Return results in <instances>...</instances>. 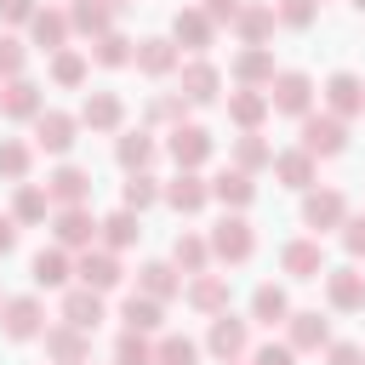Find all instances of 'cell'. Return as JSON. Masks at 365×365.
Returning <instances> with one entry per match:
<instances>
[{
    "instance_id": "4",
    "label": "cell",
    "mask_w": 365,
    "mask_h": 365,
    "mask_svg": "<svg viewBox=\"0 0 365 365\" xmlns=\"http://www.w3.org/2000/svg\"><path fill=\"white\" fill-rule=\"evenodd\" d=\"M268 103H274V114L302 120V114H314V80H308L302 68H279L274 86H268Z\"/></svg>"
},
{
    "instance_id": "39",
    "label": "cell",
    "mask_w": 365,
    "mask_h": 365,
    "mask_svg": "<svg viewBox=\"0 0 365 365\" xmlns=\"http://www.w3.org/2000/svg\"><path fill=\"white\" fill-rule=\"evenodd\" d=\"M154 200H165V182H160L154 171H125V182H120V205H131V211H148Z\"/></svg>"
},
{
    "instance_id": "47",
    "label": "cell",
    "mask_w": 365,
    "mask_h": 365,
    "mask_svg": "<svg viewBox=\"0 0 365 365\" xmlns=\"http://www.w3.org/2000/svg\"><path fill=\"white\" fill-rule=\"evenodd\" d=\"M114 365H154V342L143 331H120L114 342Z\"/></svg>"
},
{
    "instance_id": "11",
    "label": "cell",
    "mask_w": 365,
    "mask_h": 365,
    "mask_svg": "<svg viewBox=\"0 0 365 365\" xmlns=\"http://www.w3.org/2000/svg\"><path fill=\"white\" fill-rule=\"evenodd\" d=\"M40 342H46V359H51V365H86V359H91V331H80V325H68V319L46 325Z\"/></svg>"
},
{
    "instance_id": "55",
    "label": "cell",
    "mask_w": 365,
    "mask_h": 365,
    "mask_svg": "<svg viewBox=\"0 0 365 365\" xmlns=\"http://www.w3.org/2000/svg\"><path fill=\"white\" fill-rule=\"evenodd\" d=\"M17 228H23V222H17L11 211H0V257H11V251H17Z\"/></svg>"
},
{
    "instance_id": "51",
    "label": "cell",
    "mask_w": 365,
    "mask_h": 365,
    "mask_svg": "<svg viewBox=\"0 0 365 365\" xmlns=\"http://www.w3.org/2000/svg\"><path fill=\"white\" fill-rule=\"evenodd\" d=\"M336 234H342V251L359 262V257H365V211H348V222H342Z\"/></svg>"
},
{
    "instance_id": "45",
    "label": "cell",
    "mask_w": 365,
    "mask_h": 365,
    "mask_svg": "<svg viewBox=\"0 0 365 365\" xmlns=\"http://www.w3.org/2000/svg\"><path fill=\"white\" fill-rule=\"evenodd\" d=\"M200 359V342L194 336H182V331H160V342H154V365H194Z\"/></svg>"
},
{
    "instance_id": "2",
    "label": "cell",
    "mask_w": 365,
    "mask_h": 365,
    "mask_svg": "<svg viewBox=\"0 0 365 365\" xmlns=\"http://www.w3.org/2000/svg\"><path fill=\"white\" fill-rule=\"evenodd\" d=\"M97 234H103V217L91 205H57L51 211V240L63 251H86V245H97Z\"/></svg>"
},
{
    "instance_id": "49",
    "label": "cell",
    "mask_w": 365,
    "mask_h": 365,
    "mask_svg": "<svg viewBox=\"0 0 365 365\" xmlns=\"http://www.w3.org/2000/svg\"><path fill=\"white\" fill-rule=\"evenodd\" d=\"M23 63H29V46H23L17 34H0V80L23 74Z\"/></svg>"
},
{
    "instance_id": "22",
    "label": "cell",
    "mask_w": 365,
    "mask_h": 365,
    "mask_svg": "<svg viewBox=\"0 0 365 365\" xmlns=\"http://www.w3.org/2000/svg\"><path fill=\"white\" fill-rule=\"evenodd\" d=\"M182 302L194 308V314H222L228 308V274H188V285H182Z\"/></svg>"
},
{
    "instance_id": "54",
    "label": "cell",
    "mask_w": 365,
    "mask_h": 365,
    "mask_svg": "<svg viewBox=\"0 0 365 365\" xmlns=\"http://www.w3.org/2000/svg\"><path fill=\"white\" fill-rule=\"evenodd\" d=\"M40 11V0H0V23H29Z\"/></svg>"
},
{
    "instance_id": "27",
    "label": "cell",
    "mask_w": 365,
    "mask_h": 365,
    "mask_svg": "<svg viewBox=\"0 0 365 365\" xmlns=\"http://www.w3.org/2000/svg\"><path fill=\"white\" fill-rule=\"evenodd\" d=\"M46 194H51V205H91V171L86 165H57L46 177Z\"/></svg>"
},
{
    "instance_id": "15",
    "label": "cell",
    "mask_w": 365,
    "mask_h": 365,
    "mask_svg": "<svg viewBox=\"0 0 365 365\" xmlns=\"http://www.w3.org/2000/svg\"><path fill=\"white\" fill-rule=\"evenodd\" d=\"M319 279H325V302H331L336 314H354V308H365V274H359L354 262H342V268H325Z\"/></svg>"
},
{
    "instance_id": "59",
    "label": "cell",
    "mask_w": 365,
    "mask_h": 365,
    "mask_svg": "<svg viewBox=\"0 0 365 365\" xmlns=\"http://www.w3.org/2000/svg\"><path fill=\"white\" fill-rule=\"evenodd\" d=\"M0 308H6V297H0Z\"/></svg>"
},
{
    "instance_id": "31",
    "label": "cell",
    "mask_w": 365,
    "mask_h": 365,
    "mask_svg": "<svg viewBox=\"0 0 365 365\" xmlns=\"http://www.w3.org/2000/svg\"><path fill=\"white\" fill-rule=\"evenodd\" d=\"M154 154H160V143H154V131H148V125H137V131H120V137H114V160H120V171H148V165H154Z\"/></svg>"
},
{
    "instance_id": "23",
    "label": "cell",
    "mask_w": 365,
    "mask_h": 365,
    "mask_svg": "<svg viewBox=\"0 0 365 365\" xmlns=\"http://www.w3.org/2000/svg\"><path fill=\"white\" fill-rule=\"evenodd\" d=\"M274 23H279L274 0H245L240 17H234V34H240L245 46H268V40H274Z\"/></svg>"
},
{
    "instance_id": "18",
    "label": "cell",
    "mask_w": 365,
    "mask_h": 365,
    "mask_svg": "<svg viewBox=\"0 0 365 365\" xmlns=\"http://www.w3.org/2000/svg\"><path fill=\"white\" fill-rule=\"evenodd\" d=\"M274 177H279L285 188L308 194V188L319 182V160H314V154H308L302 143H297V148H279V154H274Z\"/></svg>"
},
{
    "instance_id": "37",
    "label": "cell",
    "mask_w": 365,
    "mask_h": 365,
    "mask_svg": "<svg viewBox=\"0 0 365 365\" xmlns=\"http://www.w3.org/2000/svg\"><path fill=\"white\" fill-rule=\"evenodd\" d=\"M251 319H257V325H268V331H274V325H285V319H291V297H285V285H274V279H268V285H257V291H251Z\"/></svg>"
},
{
    "instance_id": "48",
    "label": "cell",
    "mask_w": 365,
    "mask_h": 365,
    "mask_svg": "<svg viewBox=\"0 0 365 365\" xmlns=\"http://www.w3.org/2000/svg\"><path fill=\"white\" fill-rule=\"evenodd\" d=\"M274 11H279V23H285V29H314V17H319V0H279Z\"/></svg>"
},
{
    "instance_id": "10",
    "label": "cell",
    "mask_w": 365,
    "mask_h": 365,
    "mask_svg": "<svg viewBox=\"0 0 365 365\" xmlns=\"http://www.w3.org/2000/svg\"><path fill=\"white\" fill-rule=\"evenodd\" d=\"M205 348H211L222 365H228V359H245V354H251V319H234L228 308H222V314H211Z\"/></svg>"
},
{
    "instance_id": "32",
    "label": "cell",
    "mask_w": 365,
    "mask_h": 365,
    "mask_svg": "<svg viewBox=\"0 0 365 365\" xmlns=\"http://www.w3.org/2000/svg\"><path fill=\"white\" fill-rule=\"evenodd\" d=\"M120 325H125V331L154 336V331L165 325V302H160V297H148V291H131V297L120 302Z\"/></svg>"
},
{
    "instance_id": "1",
    "label": "cell",
    "mask_w": 365,
    "mask_h": 365,
    "mask_svg": "<svg viewBox=\"0 0 365 365\" xmlns=\"http://www.w3.org/2000/svg\"><path fill=\"white\" fill-rule=\"evenodd\" d=\"M205 240H211V262H228V268L251 262V251H257V228L245 222V211H222Z\"/></svg>"
},
{
    "instance_id": "7",
    "label": "cell",
    "mask_w": 365,
    "mask_h": 365,
    "mask_svg": "<svg viewBox=\"0 0 365 365\" xmlns=\"http://www.w3.org/2000/svg\"><path fill=\"white\" fill-rule=\"evenodd\" d=\"M74 279L91 285V291H114V285L125 279L120 251H108V245H86V251H74Z\"/></svg>"
},
{
    "instance_id": "42",
    "label": "cell",
    "mask_w": 365,
    "mask_h": 365,
    "mask_svg": "<svg viewBox=\"0 0 365 365\" xmlns=\"http://www.w3.org/2000/svg\"><path fill=\"white\" fill-rule=\"evenodd\" d=\"M171 262H177L182 274H205V268H211V240H205V234H177V240H171Z\"/></svg>"
},
{
    "instance_id": "12",
    "label": "cell",
    "mask_w": 365,
    "mask_h": 365,
    "mask_svg": "<svg viewBox=\"0 0 365 365\" xmlns=\"http://www.w3.org/2000/svg\"><path fill=\"white\" fill-rule=\"evenodd\" d=\"M177 91H182L194 108H205V103H217V91H222V68H217L211 57H188V63L177 68Z\"/></svg>"
},
{
    "instance_id": "41",
    "label": "cell",
    "mask_w": 365,
    "mask_h": 365,
    "mask_svg": "<svg viewBox=\"0 0 365 365\" xmlns=\"http://www.w3.org/2000/svg\"><path fill=\"white\" fill-rule=\"evenodd\" d=\"M86 74H91V51H74V46H63V51H51V80H57L63 91H74V86H86Z\"/></svg>"
},
{
    "instance_id": "36",
    "label": "cell",
    "mask_w": 365,
    "mask_h": 365,
    "mask_svg": "<svg viewBox=\"0 0 365 365\" xmlns=\"http://www.w3.org/2000/svg\"><path fill=\"white\" fill-rule=\"evenodd\" d=\"M108 251H125V245H137L143 240V211H131V205H120V211H108L103 217V234H97Z\"/></svg>"
},
{
    "instance_id": "9",
    "label": "cell",
    "mask_w": 365,
    "mask_h": 365,
    "mask_svg": "<svg viewBox=\"0 0 365 365\" xmlns=\"http://www.w3.org/2000/svg\"><path fill=\"white\" fill-rule=\"evenodd\" d=\"M0 331L11 336V342H34L40 331H46V302L29 291V297H6V308H0Z\"/></svg>"
},
{
    "instance_id": "52",
    "label": "cell",
    "mask_w": 365,
    "mask_h": 365,
    "mask_svg": "<svg viewBox=\"0 0 365 365\" xmlns=\"http://www.w3.org/2000/svg\"><path fill=\"white\" fill-rule=\"evenodd\" d=\"M325 365H365V348H359V342H336V336H331Z\"/></svg>"
},
{
    "instance_id": "53",
    "label": "cell",
    "mask_w": 365,
    "mask_h": 365,
    "mask_svg": "<svg viewBox=\"0 0 365 365\" xmlns=\"http://www.w3.org/2000/svg\"><path fill=\"white\" fill-rule=\"evenodd\" d=\"M240 6H245V0H200V11H205V17L217 23V29H222V23L234 29V17H240Z\"/></svg>"
},
{
    "instance_id": "24",
    "label": "cell",
    "mask_w": 365,
    "mask_h": 365,
    "mask_svg": "<svg viewBox=\"0 0 365 365\" xmlns=\"http://www.w3.org/2000/svg\"><path fill=\"white\" fill-rule=\"evenodd\" d=\"M171 40H177L182 51H194V57H200V51H205V46L217 40V23H211V17L200 11V6H182V11L171 17Z\"/></svg>"
},
{
    "instance_id": "38",
    "label": "cell",
    "mask_w": 365,
    "mask_h": 365,
    "mask_svg": "<svg viewBox=\"0 0 365 365\" xmlns=\"http://www.w3.org/2000/svg\"><path fill=\"white\" fill-rule=\"evenodd\" d=\"M68 23H74V34L97 40V34L114 29V6H108V0H74V6H68Z\"/></svg>"
},
{
    "instance_id": "34",
    "label": "cell",
    "mask_w": 365,
    "mask_h": 365,
    "mask_svg": "<svg viewBox=\"0 0 365 365\" xmlns=\"http://www.w3.org/2000/svg\"><path fill=\"white\" fill-rule=\"evenodd\" d=\"M86 51H91V63H97V68H131V63H137V40H131V34H120V29L97 34Z\"/></svg>"
},
{
    "instance_id": "19",
    "label": "cell",
    "mask_w": 365,
    "mask_h": 365,
    "mask_svg": "<svg viewBox=\"0 0 365 365\" xmlns=\"http://www.w3.org/2000/svg\"><path fill=\"white\" fill-rule=\"evenodd\" d=\"M165 205H171L177 217H194V211L211 205V182H205L200 171H177V177L165 182Z\"/></svg>"
},
{
    "instance_id": "35",
    "label": "cell",
    "mask_w": 365,
    "mask_h": 365,
    "mask_svg": "<svg viewBox=\"0 0 365 365\" xmlns=\"http://www.w3.org/2000/svg\"><path fill=\"white\" fill-rule=\"evenodd\" d=\"M57 205H51V194H46V182H17V194H11V217L23 222V228H34V222H46Z\"/></svg>"
},
{
    "instance_id": "21",
    "label": "cell",
    "mask_w": 365,
    "mask_h": 365,
    "mask_svg": "<svg viewBox=\"0 0 365 365\" xmlns=\"http://www.w3.org/2000/svg\"><path fill=\"white\" fill-rule=\"evenodd\" d=\"M29 274H34V285H40V291H57V285H68V279H74V251H63V245L51 240V245H40V251H34Z\"/></svg>"
},
{
    "instance_id": "46",
    "label": "cell",
    "mask_w": 365,
    "mask_h": 365,
    "mask_svg": "<svg viewBox=\"0 0 365 365\" xmlns=\"http://www.w3.org/2000/svg\"><path fill=\"white\" fill-rule=\"evenodd\" d=\"M188 108H194V103H188L182 91H154V97H148V125H165V131H171V125H182Z\"/></svg>"
},
{
    "instance_id": "25",
    "label": "cell",
    "mask_w": 365,
    "mask_h": 365,
    "mask_svg": "<svg viewBox=\"0 0 365 365\" xmlns=\"http://www.w3.org/2000/svg\"><path fill=\"white\" fill-rule=\"evenodd\" d=\"M228 74H234V86H257V91H268L279 68H274V51H268V46H245V51L228 63Z\"/></svg>"
},
{
    "instance_id": "30",
    "label": "cell",
    "mask_w": 365,
    "mask_h": 365,
    "mask_svg": "<svg viewBox=\"0 0 365 365\" xmlns=\"http://www.w3.org/2000/svg\"><path fill=\"white\" fill-rule=\"evenodd\" d=\"M274 114V103H268V91H257V86H240V91H228V120L240 125V131H262V120Z\"/></svg>"
},
{
    "instance_id": "16",
    "label": "cell",
    "mask_w": 365,
    "mask_h": 365,
    "mask_svg": "<svg viewBox=\"0 0 365 365\" xmlns=\"http://www.w3.org/2000/svg\"><path fill=\"white\" fill-rule=\"evenodd\" d=\"M137 68H143L148 80H165V74L182 68V46H177L171 34H148V40H137Z\"/></svg>"
},
{
    "instance_id": "56",
    "label": "cell",
    "mask_w": 365,
    "mask_h": 365,
    "mask_svg": "<svg viewBox=\"0 0 365 365\" xmlns=\"http://www.w3.org/2000/svg\"><path fill=\"white\" fill-rule=\"evenodd\" d=\"M348 6H354V11H365V0H348Z\"/></svg>"
},
{
    "instance_id": "8",
    "label": "cell",
    "mask_w": 365,
    "mask_h": 365,
    "mask_svg": "<svg viewBox=\"0 0 365 365\" xmlns=\"http://www.w3.org/2000/svg\"><path fill=\"white\" fill-rule=\"evenodd\" d=\"M302 222H308L314 234L342 228V222H348V194H342V188H319V182H314V188L302 194Z\"/></svg>"
},
{
    "instance_id": "57",
    "label": "cell",
    "mask_w": 365,
    "mask_h": 365,
    "mask_svg": "<svg viewBox=\"0 0 365 365\" xmlns=\"http://www.w3.org/2000/svg\"><path fill=\"white\" fill-rule=\"evenodd\" d=\"M108 6H114V11H120V6H125V0H108Z\"/></svg>"
},
{
    "instance_id": "29",
    "label": "cell",
    "mask_w": 365,
    "mask_h": 365,
    "mask_svg": "<svg viewBox=\"0 0 365 365\" xmlns=\"http://www.w3.org/2000/svg\"><path fill=\"white\" fill-rule=\"evenodd\" d=\"M68 34H74V23H68V11H57V6H40V11L29 17V40H34L40 51H63Z\"/></svg>"
},
{
    "instance_id": "14",
    "label": "cell",
    "mask_w": 365,
    "mask_h": 365,
    "mask_svg": "<svg viewBox=\"0 0 365 365\" xmlns=\"http://www.w3.org/2000/svg\"><path fill=\"white\" fill-rule=\"evenodd\" d=\"M285 342H291L297 354H325V348H331V319H319V308H291Z\"/></svg>"
},
{
    "instance_id": "58",
    "label": "cell",
    "mask_w": 365,
    "mask_h": 365,
    "mask_svg": "<svg viewBox=\"0 0 365 365\" xmlns=\"http://www.w3.org/2000/svg\"><path fill=\"white\" fill-rule=\"evenodd\" d=\"M228 365H245V359H228Z\"/></svg>"
},
{
    "instance_id": "33",
    "label": "cell",
    "mask_w": 365,
    "mask_h": 365,
    "mask_svg": "<svg viewBox=\"0 0 365 365\" xmlns=\"http://www.w3.org/2000/svg\"><path fill=\"white\" fill-rule=\"evenodd\" d=\"M211 200H217V205H228V211H245V205L257 200V182H251V171H240V165L217 171V177H211Z\"/></svg>"
},
{
    "instance_id": "5",
    "label": "cell",
    "mask_w": 365,
    "mask_h": 365,
    "mask_svg": "<svg viewBox=\"0 0 365 365\" xmlns=\"http://www.w3.org/2000/svg\"><path fill=\"white\" fill-rule=\"evenodd\" d=\"M29 125H34V148H40V154H68V148L80 143V114H63V108H40Z\"/></svg>"
},
{
    "instance_id": "13",
    "label": "cell",
    "mask_w": 365,
    "mask_h": 365,
    "mask_svg": "<svg viewBox=\"0 0 365 365\" xmlns=\"http://www.w3.org/2000/svg\"><path fill=\"white\" fill-rule=\"evenodd\" d=\"M319 97H325V108H331L336 120H354V114H365V80H359L354 68H336V74L319 86Z\"/></svg>"
},
{
    "instance_id": "43",
    "label": "cell",
    "mask_w": 365,
    "mask_h": 365,
    "mask_svg": "<svg viewBox=\"0 0 365 365\" xmlns=\"http://www.w3.org/2000/svg\"><path fill=\"white\" fill-rule=\"evenodd\" d=\"M234 165H240V171H251V177H257L262 165H274L268 137H262V131H240V137H234Z\"/></svg>"
},
{
    "instance_id": "20",
    "label": "cell",
    "mask_w": 365,
    "mask_h": 365,
    "mask_svg": "<svg viewBox=\"0 0 365 365\" xmlns=\"http://www.w3.org/2000/svg\"><path fill=\"white\" fill-rule=\"evenodd\" d=\"M279 268H285L291 279H319V274H325V245H319V234H314V240H285V245H279Z\"/></svg>"
},
{
    "instance_id": "3",
    "label": "cell",
    "mask_w": 365,
    "mask_h": 365,
    "mask_svg": "<svg viewBox=\"0 0 365 365\" xmlns=\"http://www.w3.org/2000/svg\"><path fill=\"white\" fill-rule=\"evenodd\" d=\"M314 160H336L342 148H348V120H336L331 108L325 114H302V137H297Z\"/></svg>"
},
{
    "instance_id": "40",
    "label": "cell",
    "mask_w": 365,
    "mask_h": 365,
    "mask_svg": "<svg viewBox=\"0 0 365 365\" xmlns=\"http://www.w3.org/2000/svg\"><path fill=\"white\" fill-rule=\"evenodd\" d=\"M137 291H148V297L165 302V297L182 291V268H177V262H143V268H137Z\"/></svg>"
},
{
    "instance_id": "6",
    "label": "cell",
    "mask_w": 365,
    "mask_h": 365,
    "mask_svg": "<svg viewBox=\"0 0 365 365\" xmlns=\"http://www.w3.org/2000/svg\"><path fill=\"white\" fill-rule=\"evenodd\" d=\"M211 148H217V143H211V131H205V125H194V120H182V125H171V131H165V154L177 160V171H200V165L211 160Z\"/></svg>"
},
{
    "instance_id": "17",
    "label": "cell",
    "mask_w": 365,
    "mask_h": 365,
    "mask_svg": "<svg viewBox=\"0 0 365 365\" xmlns=\"http://www.w3.org/2000/svg\"><path fill=\"white\" fill-rule=\"evenodd\" d=\"M40 108H46V91H40L29 74L0 80V114H6V120H34Z\"/></svg>"
},
{
    "instance_id": "28",
    "label": "cell",
    "mask_w": 365,
    "mask_h": 365,
    "mask_svg": "<svg viewBox=\"0 0 365 365\" xmlns=\"http://www.w3.org/2000/svg\"><path fill=\"white\" fill-rule=\"evenodd\" d=\"M63 319H68V325H80V331H97V325L108 319L103 291H91V285H68V291H63Z\"/></svg>"
},
{
    "instance_id": "44",
    "label": "cell",
    "mask_w": 365,
    "mask_h": 365,
    "mask_svg": "<svg viewBox=\"0 0 365 365\" xmlns=\"http://www.w3.org/2000/svg\"><path fill=\"white\" fill-rule=\"evenodd\" d=\"M29 165H34V143L0 137V177L6 182H29Z\"/></svg>"
},
{
    "instance_id": "26",
    "label": "cell",
    "mask_w": 365,
    "mask_h": 365,
    "mask_svg": "<svg viewBox=\"0 0 365 365\" xmlns=\"http://www.w3.org/2000/svg\"><path fill=\"white\" fill-rule=\"evenodd\" d=\"M80 125H86V131H120V125H125V103H120V91H86V103H80Z\"/></svg>"
},
{
    "instance_id": "50",
    "label": "cell",
    "mask_w": 365,
    "mask_h": 365,
    "mask_svg": "<svg viewBox=\"0 0 365 365\" xmlns=\"http://www.w3.org/2000/svg\"><path fill=\"white\" fill-rule=\"evenodd\" d=\"M245 359H251V365H297V348H291V342H251Z\"/></svg>"
}]
</instances>
